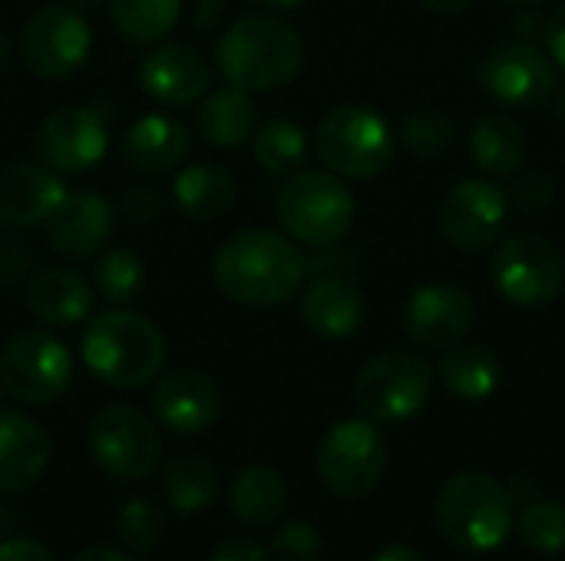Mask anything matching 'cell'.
I'll return each instance as SVG.
<instances>
[{"label": "cell", "instance_id": "1", "mask_svg": "<svg viewBox=\"0 0 565 561\" xmlns=\"http://www.w3.org/2000/svg\"><path fill=\"white\" fill-rule=\"evenodd\" d=\"M212 274L228 301L275 308L301 291L308 261L291 238L268 228H248L215 251Z\"/></svg>", "mask_w": 565, "mask_h": 561}, {"label": "cell", "instance_id": "2", "mask_svg": "<svg viewBox=\"0 0 565 561\" xmlns=\"http://www.w3.org/2000/svg\"><path fill=\"white\" fill-rule=\"evenodd\" d=\"M215 63L228 86L245 93H275L301 73L305 40L291 23L252 13L218 36Z\"/></svg>", "mask_w": 565, "mask_h": 561}, {"label": "cell", "instance_id": "3", "mask_svg": "<svg viewBox=\"0 0 565 561\" xmlns=\"http://www.w3.org/2000/svg\"><path fill=\"white\" fill-rule=\"evenodd\" d=\"M86 370L109 387H142L166 364V337L136 311H106L93 317L79 344Z\"/></svg>", "mask_w": 565, "mask_h": 561}, {"label": "cell", "instance_id": "4", "mask_svg": "<svg viewBox=\"0 0 565 561\" xmlns=\"http://www.w3.org/2000/svg\"><path fill=\"white\" fill-rule=\"evenodd\" d=\"M437 526L457 549L493 552L516 526L513 493L487 473H457L437 496Z\"/></svg>", "mask_w": 565, "mask_h": 561}, {"label": "cell", "instance_id": "5", "mask_svg": "<svg viewBox=\"0 0 565 561\" xmlns=\"http://www.w3.org/2000/svg\"><path fill=\"white\" fill-rule=\"evenodd\" d=\"M318 155L338 179H374L394 159V132L387 119L361 103L334 106L318 126Z\"/></svg>", "mask_w": 565, "mask_h": 561}, {"label": "cell", "instance_id": "6", "mask_svg": "<svg viewBox=\"0 0 565 561\" xmlns=\"http://www.w3.org/2000/svg\"><path fill=\"white\" fill-rule=\"evenodd\" d=\"M278 222L288 238L324 248L348 235L354 198L334 172H295L278 195Z\"/></svg>", "mask_w": 565, "mask_h": 561}, {"label": "cell", "instance_id": "7", "mask_svg": "<svg viewBox=\"0 0 565 561\" xmlns=\"http://www.w3.org/2000/svg\"><path fill=\"white\" fill-rule=\"evenodd\" d=\"M434 390V367L407 350H387L371 357L358 380L354 400L371 423H404L424 410Z\"/></svg>", "mask_w": 565, "mask_h": 561}, {"label": "cell", "instance_id": "8", "mask_svg": "<svg viewBox=\"0 0 565 561\" xmlns=\"http://www.w3.org/2000/svg\"><path fill=\"white\" fill-rule=\"evenodd\" d=\"M0 380L13 400L26 407H50L73 380V357L50 331H23L3 347Z\"/></svg>", "mask_w": 565, "mask_h": 561}, {"label": "cell", "instance_id": "9", "mask_svg": "<svg viewBox=\"0 0 565 561\" xmlns=\"http://www.w3.org/2000/svg\"><path fill=\"white\" fill-rule=\"evenodd\" d=\"M493 281L510 304L546 308L563 294L565 261L550 238L520 231L497 245Z\"/></svg>", "mask_w": 565, "mask_h": 561}, {"label": "cell", "instance_id": "10", "mask_svg": "<svg viewBox=\"0 0 565 561\" xmlns=\"http://www.w3.org/2000/svg\"><path fill=\"white\" fill-rule=\"evenodd\" d=\"M387 473V446L371 420L338 423L318 450L321 483L344 499H361L377 489Z\"/></svg>", "mask_w": 565, "mask_h": 561}, {"label": "cell", "instance_id": "11", "mask_svg": "<svg viewBox=\"0 0 565 561\" xmlns=\"http://www.w3.org/2000/svg\"><path fill=\"white\" fill-rule=\"evenodd\" d=\"M89 453L116 479H146L162 456L159 430L132 407H106L89 423Z\"/></svg>", "mask_w": 565, "mask_h": 561}, {"label": "cell", "instance_id": "12", "mask_svg": "<svg viewBox=\"0 0 565 561\" xmlns=\"http://www.w3.org/2000/svg\"><path fill=\"white\" fill-rule=\"evenodd\" d=\"M93 46V33L86 17L76 7H43L33 13L20 33V53L23 63L43 76V79H63L73 76Z\"/></svg>", "mask_w": 565, "mask_h": 561}, {"label": "cell", "instance_id": "13", "mask_svg": "<svg viewBox=\"0 0 565 561\" xmlns=\"http://www.w3.org/2000/svg\"><path fill=\"white\" fill-rule=\"evenodd\" d=\"M510 198L490 179H463L440 202V231L460 251H487L500 241Z\"/></svg>", "mask_w": 565, "mask_h": 561}, {"label": "cell", "instance_id": "14", "mask_svg": "<svg viewBox=\"0 0 565 561\" xmlns=\"http://www.w3.org/2000/svg\"><path fill=\"white\" fill-rule=\"evenodd\" d=\"M480 83L497 103L533 109L553 96L556 66L533 43H503L480 60Z\"/></svg>", "mask_w": 565, "mask_h": 561}, {"label": "cell", "instance_id": "15", "mask_svg": "<svg viewBox=\"0 0 565 561\" xmlns=\"http://www.w3.org/2000/svg\"><path fill=\"white\" fill-rule=\"evenodd\" d=\"M106 119L86 106H63L36 129V155L53 172H86L106 155Z\"/></svg>", "mask_w": 565, "mask_h": 561}, {"label": "cell", "instance_id": "16", "mask_svg": "<svg viewBox=\"0 0 565 561\" xmlns=\"http://www.w3.org/2000/svg\"><path fill=\"white\" fill-rule=\"evenodd\" d=\"M477 321V304L460 284H424L407 301V334L424 347H454Z\"/></svg>", "mask_w": 565, "mask_h": 561}, {"label": "cell", "instance_id": "17", "mask_svg": "<svg viewBox=\"0 0 565 561\" xmlns=\"http://www.w3.org/2000/svg\"><path fill=\"white\" fill-rule=\"evenodd\" d=\"M142 89L162 106H192L212 86V69L205 56L185 43H166L146 53L139 66Z\"/></svg>", "mask_w": 565, "mask_h": 561}, {"label": "cell", "instance_id": "18", "mask_svg": "<svg viewBox=\"0 0 565 561\" xmlns=\"http://www.w3.org/2000/svg\"><path fill=\"white\" fill-rule=\"evenodd\" d=\"M113 235V205L93 192H66L46 218V241L63 258H89Z\"/></svg>", "mask_w": 565, "mask_h": 561}, {"label": "cell", "instance_id": "19", "mask_svg": "<svg viewBox=\"0 0 565 561\" xmlns=\"http://www.w3.org/2000/svg\"><path fill=\"white\" fill-rule=\"evenodd\" d=\"M63 179L43 162H13L0 172V222L10 228H30L53 215L63 202Z\"/></svg>", "mask_w": 565, "mask_h": 561}, {"label": "cell", "instance_id": "20", "mask_svg": "<svg viewBox=\"0 0 565 561\" xmlns=\"http://www.w3.org/2000/svg\"><path fill=\"white\" fill-rule=\"evenodd\" d=\"M152 410L172 433H202L218 417V387L199 370L166 374L152 390Z\"/></svg>", "mask_w": 565, "mask_h": 561}, {"label": "cell", "instance_id": "21", "mask_svg": "<svg viewBox=\"0 0 565 561\" xmlns=\"http://www.w3.org/2000/svg\"><path fill=\"white\" fill-rule=\"evenodd\" d=\"M50 463V436L17 410H0V493L33 486Z\"/></svg>", "mask_w": 565, "mask_h": 561}, {"label": "cell", "instance_id": "22", "mask_svg": "<svg viewBox=\"0 0 565 561\" xmlns=\"http://www.w3.org/2000/svg\"><path fill=\"white\" fill-rule=\"evenodd\" d=\"M189 149H192L189 129L179 119L162 116V112L139 116L122 139L126 165L136 172H146V175H159V172L175 169L189 155Z\"/></svg>", "mask_w": 565, "mask_h": 561}, {"label": "cell", "instance_id": "23", "mask_svg": "<svg viewBox=\"0 0 565 561\" xmlns=\"http://www.w3.org/2000/svg\"><path fill=\"white\" fill-rule=\"evenodd\" d=\"M26 308L40 324L70 327L93 311V288L79 271L40 268L26 284Z\"/></svg>", "mask_w": 565, "mask_h": 561}, {"label": "cell", "instance_id": "24", "mask_svg": "<svg viewBox=\"0 0 565 561\" xmlns=\"http://www.w3.org/2000/svg\"><path fill=\"white\" fill-rule=\"evenodd\" d=\"M301 317L321 337H351L364 324V298L344 278L324 274L305 288Z\"/></svg>", "mask_w": 565, "mask_h": 561}, {"label": "cell", "instance_id": "25", "mask_svg": "<svg viewBox=\"0 0 565 561\" xmlns=\"http://www.w3.org/2000/svg\"><path fill=\"white\" fill-rule=\"evenodd\" d=\"M235 195H238V188H235L232 172L222 165H212V162L182 169L172 185V198H175L179 212L189 215L192 222L222 218L235 205Z\"/></svg>", "mask_w": 565, "mask_h": 561}, {"label": "cell", "instance_id": "26", "mask_svg": "<svg viewBox=\"0 0 565 561\" xmlns=\"http://www.w3.org/2000/svg\"><path fill=\"white\" fill-rule=\"evenodd\" d=\"M470 155L493 179L516 175L526 159V136L510 116L490 112L470 132Z\"/></svg>", "mask_w": 565, "mask_h": 561}, {"label": "cell", "instance_id": "27", "mask_svg": "<svg viewBox=\"0 0 565 561\" xmlns=\"http://www.w3.org/2000/svg\"><path fill=\"white\" fill-rule=\"evenodd\" d=\"M199 129L218 149H235L255 132V103L245 89L222 86L202 96Z\"/></svg>", "mask_w": 565, "mask_h": 561}, {"label": "cell", "instance_id": "28", "mask_svg": "<svg viewBox=\"0 0 565 561\" xmlns=\"http://www.w3.org/2000/svg\"><path fill=\"white\" fill-rule=\"evenodd\" d=\"M444 387L460 400H487L500 384V360L483 344H454L437 367Z\"/></svg>", "mask_w": 565, "mask_h": 561}, {"label": "cell", "instance_id": "29", "mask_svg": "<svg viewBox=\"0 0 565 561\" xmlns=\"http://www.w3.org/2000/svg\"><path fill=\"white\" fill-rule=\"evenodd\" d=\"M232 509L248 526H271L288 509V483L271 466H248L232 486Z\"/></svg>", "mask_w": 565, "mask_h": 561}, {"label": "cell", "instance_id": "30", "mask_svg": "<svg viewBox=\"0 0 565 561\" xmlns=\"http://www.w3.org/2000/svg\"><path fill=\"white\" fill-rule=\"evenodd\" d=\"M109 13L122 40L149 46L175 30L182 0H109Z\"/></svg>", "mask_w": 565, "mask_h": 561}, {"label": "cell", "instance_id": "31", "mask_svg": "<svg viewBox=\"0 0 565 561\" xmlns=\"http://www.w3.org/2000/svg\"><path fill=\"white\" fill-rule=\"evenodd\" d=\"M162 489L166 499L179 509V513H199L205 506L215 503L218 496V476L215 470L199 460V456H179L166 466L162 473Z\"/></svg>", "mask_w": 565, "mask_h": 561}, {"label": "cell", "instance_id": "32", "mask_svg": "<svg viewBox=\"0 0 565 561\" xmlns=\"http://www.w3.org/2000/svg\"><path fill=\"white\" fill-rule=\"evenodd\" d=\"M255 159L271 175H295L308 159V136L291 119H268L255 132Z\"/></svg>", "mask_w": 565, "mask_h": 561}, {"label": "cell", "instance_id": "33", "mask_svg": "<svg viewBox=\"0 0 565 561\" xmlns=\"http://www.w3.org/2000/svg\"><path fill=\"white\" fill-rule=\"evenodd\" d=\"M146 284L142 258L129 248H109L96 261V288L113 304H129Z\"/></svg>", "mask_w": 565, "mask_h": 561}, {"label": "cell", "instance_id": "34", "mask_svg": "<svg viewBox=\"0 0 565 561\" xmlns=\"http://www.w3.org/2000/svg\"><path fill=\"white\" fill-rule=\"evenodd\" d=\"M401 145L407 152H414L417 159H430V155H440L450 142H454V119L440 109H420V112H411L404 122H401V132H397Z\"/></svg>", "mask_w": 565, "mask_h": 561}, {"label": "cell", "instance_id": "35", "mask_svg": "<svg viewBox=\"0 0 565 561\" xmlns=\"http://www.w3.org/2000/svg\"><path fill=\"white\" fill-rule=\"evenodd\" d=\"M520 539L533 549V552H563L565 549V506L553 499H540L530 503L520 513Z\"/></svg>", "mask_w": 565, "mask_h": 561}, {"label": "cell", "instance_id": "36", "mask_svg": "<svg viewBox=\"0 0 565 561\" xmlns=\"http://www.w3.org/2000/svg\"><path fill=\"white\" fill-rule=\"evenodd\" d=\"M162 513L146 499H132L119 509V532L126 546H132L136 552H152L156 542L162 539Z\"/></svg>", "mask_w": 565, "mask_h": 561}, {"label": "cell", "instance_id": "37", "mask_svg": "<svg viewBox=\"0 0 565 561\" xmlns=\"http://www.w3.org/2000/svg\"><path fill=\"white\" fill-rule=\"evenodd\" d=\"M275 552L288 561H315L321 555V536L305 522H291L278 532Z\"/></svg>", "mask_w": 565, "mask_h": 561}, {"label": "cell", "instance_id": "38", "mask_svg": "<svg viewBox=\"0 0 565 561\" xmlns=\"http://www.w3.org/2000/svg\"><path fill=\"white\" fill-rule=\"evenodd\" d=\"M159 212H162V198H159V192L149 188V185H139V188H132V192L122 195V215H126L129 222H136V225L152 222Z\"/></svg>", "mask_w": 565, "mask_h": 561}, {"label": "cell", "instance_id": "39", "mask_svg": "<svg viewBox=\"0 0 565 561\" xmlns=\"http://www.w3.org/2000/svg\"><path fill=\"white\" fill-rule=\"evenodd\" d=\"M543 43H546V53L565 69V3H559V7L546 17Z\"/></svg>", "mask_w": 565, "mask_h": 561}, {"label": "cell", "instance_id": "40", "mask_svg": "<svg viewBox=\"0 0 565 561\" xmlns=\"http://www.w3.org/2000/svg\"><path fill=\"white\" fill-rule=\"evenodd\" d=\"M550 198H553V179H546V175H530L516 188V202L523 208H543Z\"/></svg>", "mask_w": 565, "mask_h": 561}, {"label": "cell", "instance_id": "41", "mask_svg": "<svg viewBox=\"0 0 565 561\" xmlns=\"http://www.w3.org/2000/svg\"><path fill=\"white\" fill-rule=\"evenodd\" d=\"M0 561H53L46 546L36 539H7L0 542Z\"/></svg>", "mask_w": 565, "mask_h": 561}, {"label": "cell", "instance_id": "42", "mask_svg": "<svg viewBox=\"0 0 565 561\" xmlns=\"http://www.w3.org/2000/svg\"><path fill=\"white\" fill-rule=\"evenodd\" d=\"M209 561H268V552L252 539H232V542L218 546Z\"/></svg>", "mask_w": 565, "mask_h": 561}, {"label": "cell", "instance_id": "43", "mask_svg": "<svg viewBox=\"0 0 565 561\" xmlns=\"http://www.w3.org/2000/svg\"><path fill=\"white\" fill-rule=\"evenodd\" d=\"M371 561H424V555H420V552H414L411 546H401V542H397V546L381 549V552H377Z\"/></svg>", "mask_w": 565, "mask_h": 561}, {"label": "cell", "instance_id": "44", "mask_svg": "<svg viewBox=\"0 0 565 561\" xmlns=\"http://www.w3.org/2000/svg\"><path fill=\"white\" fill-rule=\"evenodd\" d=\"M470 3H473V0H424V7H427V10H434V13H447V17L463 13Z\"/></svg>", "mask_w": 565, "mask_h": 561}, {"label": "cell", "instance_id": "45", "mask_svg": "<svg viewBox=\"0 0 565 561\" xmlns=\"http://www.w3.org/2000/svg\"><path fill=\"white\" fill-rule=\"evenodd\" d=\"M222 3H225V0H202V3H199V13H195V23H199V26L215 23L218 13H222Z\"/></svg>", "mask_w": 565, "mask_h": 561}, {"label": "cell", "instance_id": "46", "mask_svg": "<svg viewBox=\"0 0 565 561\" xmlns=\"http://www.w3.org/2000/svg\"><path fill=\"white\" fill-rule=\"evenodd\" d=\"M76 561H129L122 552H116V549H109V546H93V549H86L83 555Z\"/></svg>", "mask_w": 565, "mask_h": 561}, {"label": "cell", "instance_id": "47", "mask_svg": "<svg viewBox=\"0 0 565 561\" xmlns=\"http://www.w3.org/2000/svg\"><path fill=\"white\" fill-rule=\"evenodd\" d=\"M248 3L265 7V10H291V7H298V3H305V0H248Z\"/></svg>", "mask_w": 565, "mask_h": 561}, {"label": "cell", "instance_id": "48", "mask_svg": "<svg viewBox=\"0 0 565 561\" xmlns=\"http://www.w3.org/2000/svg\"><path fill=\"white\" fill-rule=\"evenodd\" d=\"M7 63H10V43H7V36L0 33V69H7Z\"/></svg>", "mask_w": 565, "mask_h": 561}, {"label": "cell", "instance_id": "49", "mask_svg": "<svg viewBox=\"0 0 565 561\" xmlns=\"http://www.w3.org/2000/svg\"><path fill=\"white\" fill-rule=\"evenodd\" d=\"M559 116L565 119V86H563V93H559Z\"/></svg>", "mask_w": 565, "mask_h": 561}, {"label": "cell", "instance_id": "50", "mask_svg": "<svg viewBox=\"0 0 565 561\" xmlns=\"http://www.w3.org/2000/svg\"><path fill=\"white\" fill-rule=\"evenodd\" d=\"M510 3H540V0H510Z\"/></svg>", "mask_w": 565, "mask_h": 561}, {"label": "cell", "instance_id": "51", "mask_svg": "<svg viewBox=\"0 0 565 561\" xmlns=\"http://www.w3.org/2000/svg\"><path fill=\"white\" fill-rule=\"evenodd\" d=\"M3 526H7V519H3V513H0V532H3Z\"/></svg>", "mask_w": 565, "mask_h": 561}, {"label": "cell", "instance_id": "52", "mask_svg": "<svg viewBox=\"0 0 565 561\" xmlns=\"http://www.w3.org/2000/svg\"><path fill=\"white\" fill-rule=\"evenodd\" d=\"M0 390H3V380H0Z\"/></svg>", "mask_w": 565, "mask_h": 561}]
</instances>
